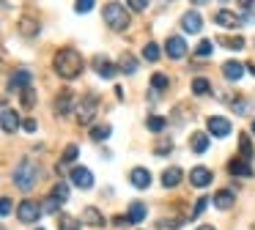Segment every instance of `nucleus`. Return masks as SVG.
Listing matches in <instances>:
<instances>
[{
	"instance_id": "33",
	"label": "nucleus",
	"mask_w": 255,
	"mask_h": 230,
	"mask_svg": "<svg viewBox=\"0 0 255 230\" xmlns=\"http://www.w3.org/2000/svg\"><path fill=\"white\" fill-rule=\"evenodd\" d=\"M143 55H145V60L156 63V60H159V47H156L154 41H148V44H145V49H143Z\"/></svg>"
},
{
	"instance_id": "42",
	"label": "nucleus",
	"mask_w": 255,
	"mask_h": 230,
	"mask_svg": "<svg viewBox=\"0 0 255 230\" xmlns=\"http://www.w3.org/2000/svg\"><path fill=\"white\" fill-rule=\"evenodd\" d=\"M231 107L236 110V113H247V110H250V104L244 102V99H236V102H231Z\"/></svg>"
},
{
	"instance_id": "48",
	"label": "nucleus",
	"mask_w": 255,
	"mask_h": 230,
	"mask_svg": "<svg viewBox=\"0 0 255 230\" xmlns=\"http://www.w3.org/2000/svg\"><path fill=\"white\" fill-rule=\"evenodd\" d=\"M247 71H250V74H255V63H247Z\"/></svg>"
},
{
	"instance_id": "43",
	"label": "nucleus",
	"mask_w": 255,
	"mask_h": 230,
	"mask_svg": "<svg viewBox=\"0 0 255 230\" xmlns=\"http://www.w3.org/2000/svg\"><path fill=\"white\" fill-rule=\"evenodd\" d=\"M129 8H132V11H145V8H148V3H143V0H129Z\"/></svg>"
},
{
	"instance_id": "25",
	"label": "nucleus",
	"mask_w": 255,
	"mask_h": 230,
	"mask_svg": "<svg viewBox=\"0 0 255 230\" xmlns=\"http://www.w3.org/2000/svg\"><path fill=\"white\" fill-rule=\"evenodd\" d=\"M129 222H143L145 219V206L143 203H132V206H129Z\"/></svg>"
},
{
	"instance_id": "5",
	"label": "nucleus",
	"mask_w": 255,
	"mask_h": 230,
	"mask_svg": "<svg viewBox=\"0 0 255 230\" xmlns=\"http://www.w3.org/2000/svg\"><path fill=\"white\" fill-rule=\"evenodd\" d=\"M17 217H19V222H25V225H36V222H39V217H41L39 203L22 200V203H19V208H17Z\"/></svg>"
},
{
	"instance_id": "46",
	"label": "nucleus",
	"mask_w": 255,
	"mask_h": 230,
	"mask_svg": "<svg viewBox=\"0 0 255 230\" xmlns=\"http://www.w3.org/2000/svg\"><path fill=\"white\" fill-rule=\"evenodd\" d=\"M0 214H3V217H8V214H11V200H8V197H3V206H0Z\"/></svg>"
},
{
	"instance_id": "9",
	"label": "nucleus",
	"mask_w": 255,
	"mask_h": 230,
	"mask_svg": "<svg viewBox=\"0 0 255 230\" xmlns=\"http://www.w3.org/2000/svg\"><path fill=\"white\" fill-rule=\"evenodd\" d=\"M211 178H214V173H211L209 167H192V170H189V184L198 186V189L209 186V184H211Z\"/></svg>"
},
{
	"instance_id": "4",
	"label": "nucleus",
	"mask_w": 255,
	"mask_h": 230,
	"mask_svg": "<svg viewBox=\"0 0 255 230\" xmlns=\"http://www.w3.org/2000/svg\"><path fill=\"white\" fill-rule=\"evenodd\" d=\"M96 110H99V99H96V96H83V99H80L77 110H74V113H77L80 126H88L91 120L96 118Z\"/></svg>"
},
{
	"instance_id": "49",
	"label": "nucleus",
	"mask_w": 255,
	"mask_h": 230,
	"mask_svg": "<svg viewBox=\"0 0 255 230\" xmlns=\"http://www.w3.org/2000/svg\"><path fill=\"white\" fill-rule=\"evenodd\" d=\"M250 131H253V134H255V118H253V126H250Z\"/></svg>"
},
{
	"instance_id": "20",
	"label": "nucleus",
	"mask_w": 255,
	"mask_h": 230,
	"mask_svg": "<svg viewBox=\"0 0 255 230\" xmlns=\"http://www.w3.org/2000/svg\"><path fill=\"white\" fill-rule=\"evenodd\" d=\"M83 222H88V225H94V228H105V217H102L99 211H96L94 206H88L83 211Z\"/></svg>"
},
{
	"instance_id": "8",
	"label": "nucleus",
	"mask_w": 255,
	"mask_h": 230,
	"mask_svg": "<svg viewBox=\"0 0 255 230\" xmlns=\"http://www.w3.org/2000/svg\"><path fill=\"white\" fill-rule=\"evenodd\" d=\"M69 178H72V184H77L80 189H91V186H94V173H91L88 167H72Z\"/></svg>"
},
{
	"instance_id": "45",
	"label": "nucleus",
	"mask_w": 255,
	"mask_h": 230,
	"mask_svg": "<svg viewBox=\"0 0 255 230\" xmlns=\"http://www.w3.org/2000/svg\"><path fill=\"white\" fill-rule=\"evenodd\" d=\"M36 126H39V123H36L33 118H25V120H22V129H25V131H30V134L36 131Z\"/></svg>"
},
{
	"instance_id": "13",
	"label": "nucleus",
	"mask_w": 255,
	"mask_h": 230,
	"mask_svg": "<svg viewBox=\"0 0 255 230\" xmlns=\"http://www.w3.org/2000/svg\"><path fill=\"white\" fill-rule=\"evenodd\" d=\"M129 181H132L134 189H148L151 186V173L145 167H134L132 175H129Z\"/></svg>"
},
{
	"instance_id": "36",
	"label": "nucleus",
	"mask_w": 255,
	"mask_h": 230,
	"mask_svg": "<svg viewBox=\"0 0 255 230\" xmlns=\"http://www.w3.org/2000/svg\"><path fill=\"white\" fill-rule=\"evenodd\" d=\"M77 156H80V148H77V145H66V151H63L61 162H63V164H69V162H74Z\"/></svg>"
},
{
	"instance_id": "39",
	"label": "nucleus",
	"mask_w": 255,
	"mask_h": 230,
	"mask_svg": "<svg viewBox=\"0 0 255 230\" xmlns=\"http://www.w3.org/2000/svg\"><path fill=\"white\" fill-rule=\"evenodd\" d=\"M22 104H25V107H33V104H36V91H33V88L22 91Z\"/></svg>"
},
{
	"instance_id": "47",
	"label": "nucleus",
	"mask_w": 255,
	"mask_h": 230,
	"mask_svg": "<svg viewBox=\"0 0 255 230\" xmlns=\"http://www.w3.org/2000/svg\"><path fill=\"white\" fill-rule=\"evenodd\" d=\"M198 230H217V228H214V225H200Z\"/></svg>"
},
{
	"instance_id": "50",
	"label": "nucleus",
	"mask_w": 255,
	"mask_h": 230,
	"mask_svg": "<svg viewBox=\"0 0 255 230\" xmlns=\"http://www.w3.org/2000/svg\"><path fill=\"white\" fill-rule=\"evenodd\" d=\"M36 230H44V228H36Z\"/></svg>"
},
{
	"instance_id": "34",
	"label": "nucleus",
	"mask_w": 255,
	"mask_h": 230,
	"mask_svg": "<svg viewBox=\"0 0 255 230\" xmlns=\"http://www.w3.org/2000/svg\"><path fill=\"white\" fill-rule=\"evenodd\" d=\"M110 126L107 123H102V126H94V129H91V137H94V140H107V137H110Z\"/></svg>"
},
{
	"instance_id": "41",
	"label": "nucleus",
	"mask_w": 255,
	"mask_h": 230,
	"mask_svg": "<svg viewBox=\"0 0 255 230\" xmlns=\"http://www.w3.org/2000/svg\"><path fill=\"white\" fill-rule=\"evenodd\" d=\"M91 8H94V3H91V0H83V3L74 5V11H77V14H88Z\"/></svg>"
},
{
	"instance_id": "16",
	"label": "nucleus",
	"mask_w": 255,
	"mask_h": 230,
	"mask_svg": "<svg viewBox=\"0 0 255 230\" xmlns=\"http://www.w3.org/2000/svg\"><path fill=\"white\" fill-rule=\"evenodd\" d=\"M19 129V115L14 113L11 107H3V131L6 134H14Z\"/></svg>"
},
{
	"instance_id": "38",
	"label": "nucleus",
	"mask_w": 255,
	"mask_h": 230,
	"mask_svg": "<svg viewBox=\"0 0 255 230\" xmlns=\"http://www.w3.org/2000/svg\"><path fill=\"white\" fill-rule=\"evenodd\" d=\"M209 203H211V200H209V197H200V200H198V203H195V208H192V211H189V219H195V217H200V214H203V208H206V206H209Z\"/></svg>"
},
{
	"instance_id": "10",
	"label": "nucleus",
	"mask_w": 255,
	"mask_h": 230,
	"mask_svg": "<svg viewBox=\"0 0 255 230\" xmlns=\"http://www.w3.org/2000/svg\"><path fill=\"white\" fill-rule=\"evenodd\" d=\"M165 52L170 55L173 60H181L184 55H187V44H184V38L181 36H170L165 41Z\"/></svg>"
},
{
	"instance_id": "35",
	"label": "nucleus",
	"mask_w": 255,
	"mask_h": 230,
	"mask_svg": "<svg viewBox=\"0 0 255 230\" xmlns=\"http://www.w3.org/2000/svg\"><path fill=\"white\" fill-rule=\"evenodd\" d=\"M181 228V217H170V219H159V230H178Z\"/></svg>"
},
{
	"instance_id": "3",
	"label": "nucleus",
	"mask_w": 255,
	"mask_h": 230,
	"mask_svg": "<svg viewBox=\"0 0 255 230\" xmlns=\"http://www.w3.org/2000/svg\"><path fill=\"white\" fill-rule=\"evenodd\" d=\"M102 16H105L107 27H110V30H116V33L127 30V25H129L127 11H124V5H118V3H107L105 11H102Z\"/></svg>"
},
{
	"instance_id": "32",
	"label": "nucleus",
	"mask_w": 255,
	"mask_h": 230,
	"mask_svg": "<svg viewBox=\"0 0 255 230\" xmlns=\"http://www.w3.org/2000/svg\"><path fill=\"white\" fill-rule=\"evenodd\" d=\"M19 30H22L25 36H39V22H33V19H22V22H19Z\"/></svg>"
},
{
	"instance_id": "15",
	"label": "nucleus",
	"mask_w": 255,
	"mask_h": 230,
	"mask_svg": "<svg viewBox=\"0 0 255 230\" xmlns=\"http://www.w3.org/2000/svg\"><path fill=\"white\" fill-rule=\"evenodd\" d=\"M222 74H225V80H242L244 77V66L239 63V60H225V63H222Z\"/></svg>"
},
{
	"instance_id": "17",
	"label": "nucleus",
	"mask_w": 255,
	"mask_h": 230,
	"mask_svg": "<svg viewBox=\"0 0 255 230\" xmlns=\"http://www.w3.org/2000/svg\"><path fill=\"white\" fill-rule=\"evenodd\" d=\"M72 102H74V93L72 91H61V93H58V99H55V113L58 115H69Z\"/></svg>"
},
{
	"instance_id": "24",
	"label": "nucleus",
	"mask_w": 255,
	"mask_h": 230,
	"mask_svg": "<svg viewBox=\"0 0 255 230\" xmlns=\"http://www.w3.org/2000/svg\"><path fill=\"white\" fill-rule=\"evenodd\" d=\"M209 91H211V82L206 80V77H195L192 80V93L195 96H206Z\"/></svg>"
},
{
	"instance_id": "19",
	"label": "nucleus",
	"mask_w": 255,
	"mask_h": 230,
	"mask_svg": "<svg viewBox=\"0 0 255 230\" xmlns=\"http://www.w3.org/2000/svg\"><path fill=\"white\" fill-rule=\"evenodd\" d=\"M214 22H217V25L231 27V30H233V27H242V19H239L236 14H231V11H217V14H214Z\"/></svg>"
},
{
	"instance_id": "29",
	"label": "nucleus",
	"mask_w": 255,
	"mask_h": 230,
	"mask_svg": "<svg viewBox=\"0 0 255 230\" xmlns=\"http://www.w3.org/2000/svg\"><path fill=\"white\" fill-rule=\"evenodd\" d=\"M52 197H55L58 203H66L69 200V186L63 184V181H58V184L52 186Z\"/></svg>"
},
{
	"instance_id": "6",
	"label": "nucleus",
	"mask_w": 255,
	"mask_h": 230,
	"mask_svg": "<svg viewBox=\"0 0 255 230\" xmlns=\"http://www.w3.org/2000/svg\"><path fill=\"white\" fill-rule=\"evenodd\" d=\"M206 131L211 137H228L231 134V120L222 118V115H211V118H206Z\"/></svg>"
},
{
	"instance_id": "7",
	"label": "nucleus",
	"mask_w": 255,
	"mask_h": 230,
	"mask_svg": "<svg viewBox=\"0 0 255 230\" xmlns=\"http://www.w3.org/2000/svg\"><path fill=\"white\" fill-rule=\"evenodd\" d=\"M94 69L99 77H105V80H113V77L118 74V66L110 63V58H105V55H96L94 58Z\"/></svg>"
},
{
	"instance_id": "37",
	"label": "nucleus",
	"mask_w": 255,
	"mask_h": 230,
	"mask_svg": "<svg viewBox=\"0 0 255 230\" xmlns=\"http://www.w3.org/2000/svg\"><path fill=\"white\" fill-rule=\"evenodd\" d=\"M222 44L231 47V49H242L244 47V38L242 36H225V38H222Z\"/></svg>"
},
{
	"instance_id": "23",
	"label": "nucleus",
	"mask_w": 255,
	"mask_h": 230,
	"mask_svg": "<svg viewBox=\"0 0 255 230\" xmlns=\"http://www.w3.org/2000/svg\"><path fill=\"white\" fill-rule=\"evenodd\" d=\"M118 69H121L124 74H134V71H137V60H134L129 52H124L121 60H118Z\"/></svg>"
},
{
	"instance_id": "14",
	"label": "nucleus",
	"mask_w": 255,
	"mask_h": 230,
	"mask_svg": "<svg viewBox=\"0 0 255 230\" xmlns=\"http://www.w3.org/2000/svg\"><path fill=\"white\" fill-rule=\"evenodd\" d=\"M181 27H184V33H200L203 22H200V14H198V11H187V14L181 16Z\"/></svg>"
},
{
	"instance_id": "31",
	"label": "nucleus",
	"mask_w": 255,
	"mask_h": 230,
	"mask_svg": "<svg viewBox=\"0 0 255 230\" xmlns=\"http://www.w3.org/2000/svg\"><path fill=\"white\" fill-rule=\"evenodd\" d=\"M239 151H242V156L250 162V156H253V142H250L247 134H239Z\"/></svg>"
},
{
	"instance_id": "44",
	"label": "nucleus",
	"mask_w": 255,
	"mask_h": 230,
	"mask_svg": "<svg viewBox=\"0 0 255 230\" xmlns=\"http://www.w3.org/2000/svg\"><path fill=\"white\" fill-rule=\"evenodd\" d=\"M154 151L159 153V156H165V153H170V151H173V145H170V142H159V145H156Z\"/></svg>"
},
{
	"instance_id": "11",
	"label": "nucleus",
	"mask_w": 255,
	"mask_h": 230,
	"mask_svg": "<svg viewBox=\"0 0 255 230\" xmlns=\"http://www.w3.org/2000/svg\"><path fill=\"white\" fill-rule=\"evenodd\" d=\"M30 80H33V77H30L28 69H17L11 74V80H8V88H11V91H28Z\"/></svg>"
},
{
	"instance_id": "26",
	"label": "nucleus",
	"mask_w": 255,
	"mask_h": 230,
	"mask_svg": "<svg viewBox=\"0 0 255 230\" xmlns=\"http://www.w3.org/2000/svg\"><path fill=\"white\" fill-rule=\"evenodd\" d=\"M167 85H170V80H167V74H162V71H156L154 77H151V88L156 91H167Z\"/></svg>"
},
{
	"instance_id": "18",
	"label": "nucleus",
	"mask_w": 255,
	"mask_h": 230,
	"mask_svg": "<svg viewBox=\"0 0 255 230\" xmlns=\"http://www.w3.org/2000/svg\"><path fill=\"white\" fill-rule=\"evenodd\" d=\"M184 178L181 167H167L165 173H162V184H165V189H173V186H178Z\"/></svg>"
},
{
	"instance_id": "2",
	"label": "nucleus",
	"mask_w": 255,
	"mask_h": 230,
	"mask_svg": "<svg viewBox=\"0 0 255 230\" xmlns=\"http://www.w3.org/2000/svg\"><path fill=\"white\" fill-rule=\"evenodd\" d=\"M36 175H39L36 164H33V162H28V159H22V162H19L17 167H14L11 178H14V184H17L22 192H30V189L36 186Z\"/></svg>"
},
{
	"instance_id": "12",
	"label": "nucleus",
	"mask_w": 255,
	"mask_h": 230,
	"mask_svg": "<svg viewBox=\"0 0 255 230\" xmlns=\"http://www.w3.org/2000/svg\"><path fill=\"white\" fill-rule=\"evenodd\" d=\"M228 173H231V175H242V178H253L255 170L250 167L247 159H231V162H228Z\"/></svg>"
},
{
	"instance_id": "30",
	"label": "nucleus",
	"mask_w": 255,
	"mask_h": 230,
	"mask_svg": "<svg viewBox=\"0 0 255 230\" xmlns=\"http://www.w3.org/2000/svg\"><path fill=\"white\" fill-rule=\"evenodd\" d=\"M211 52H214V44H211V38H203V41L195 47V55H198V58H209Z\"/></svg>"
},
{
	"instance_id": "27",
	"label": "nucleus",
	"mask_w": 255,
	"mask_h": 230,
	"mask_svg": "<svg viewBox=\"0 0 255 230\" xmlns=\"http://www.w3.org/2000/svg\"><path fill=\"white\" fill-rule=\"evenodd\" d=\"M145 126H148V131H154V134H156V131H162L167 126V118H162V115H151V118L145 120Z\"/></svg>"
},
{
	"instance_id": "22",
	"label": "nucleus",
	"mask_w": 255,
	"mask_h": 230,
	"mask_svg": "<svg viewBox=\"0 0 255 230\" xmlns=\"http://www.w3.org/2000/svg\"><path fill=\"white\" fill-rule=\"evenodd\" d=\"M214 206L222 208V211H225V208H231V206H233V192H231V189H220V192L214 195Z\"/></svg>"
},
{
	"instance_id": "28",
	"label": "nucleus",
	"mask_w": 255,
	"mask_h": 230,
	"mask_svg": "<svg viewBox=\"0 0 255 230\" xmlns=\"http://www.w3.org/2000/svg\"><path fill=\"white\" fill-rule=\"evenodd\" d=\"M58 228L61 230H80V222L74 217H69V214H61L58 217Z\"/></svg>"
},
{
	"instance_id": "40",
	"label": "nucleus",
	"mask_w": 255,
	"mask_h": 230,
	"mask_svg": "<svg viewBox=\"0 0 255 230\" xmlns=\"http://www.w3.org/2000/svg\"><path fill=\"white\" fill-rule=\"evenodd\" d=\"M58 208H61V206H58V200L50 195V197L44 200V211H47V214H58Z\"/></svg>"
},
{
	"instance_id": "1",
	"label": "nucleus",
	"mask_w": 255,
	"mask_h": 230,
	"mask_svg": "<svg viewBox=\"0 0 255 230\" xmlns=\"http://www.w3.org/2000/svg\"><path fill=\"white\" fill-rule=\"evenodd\" d=\"M52 69H55L63 80H74V77L83 74V55L72 47L58 49L55 58H52Z\"/></svg>"
},
{
	"instance_id": "21",
	"label": "nucleus",
	"mask_w": 255,
	"mask_h": 230,
	"mask_svg": "<svg viewBox=\"0 0 255 230\" xmlns=\"http://www.w3.org/2000/svg\"><path fill=\"white\" fill-rule=\"evenodd\" d=\"M192 151L195 153H206V151H209V134H206V131H195V134H192Z\"/></svg>"
}]
</instances>
